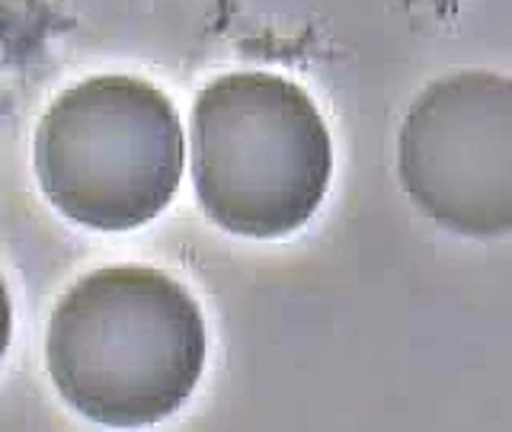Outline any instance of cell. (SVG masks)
<instances>
[{
	"label": "cell",
	"instance_id": "1",
	"mask_svg": "<svg viewBox=\"0 0 512 432\" xmlns=\"http://www.w3.org/2000/svg\"><path fill=\"white\" fill-rule=\"evenodd\" d=\"M205 317L192 292L154 266H103L52 311L45 365L80 416L135 429L167 420L205 368Z\"/></svg>",
	"mask_w": 512,
	"mask_h": 432
},
{
	"label": "cell",
	"instance_id": "2",
	"mask_svg": "<svg viewBox=\"0 0 512 432\" xmlns=\"http://www.w3.org/2000/svg\"><path fill=\"white\" fill-rule=\"evenodd\" d=\"M192 186L202 212L237 237L301 231L327 196L333 144L295 80L240 71L199 90L189 119Z\"/></svg>",
	"mask_w": 512,
	"mask_h": 432
},
{
	"label": "cell",
	"instance_id": "3",
	"mask_svg": "<svg viewBox=\"0 0 512 432\" xmlns=\"http://www.w3.org/2000/svg\"><path fill=\"white\" fill-rule=\"evenodd\" d=\"M32 164L42 196L90 231H135L170 205L186 138L170 96L141 77L103 74L42 112Z\"/></svg>",
	"mask_w": 512,
	"mask_h": 432
},
{
	"label": "cell",
	"instance_id": "4",
	"mask_svg": "<svg viewBox=\"0 0 512 432\" xmlns=\"http://www.w3.org/2000/svg\"><path fill=\"white\" fill-rule=\"evenodd\" d=\"M397 173L445 231L512 234V80L493 71L432 80L400 125Z\"/></svg>",
	"mask_w": 512,
	"mask_h": 432
},
{
	"label": "cell",
	"instance_id": "5",
	"mask_svg": "<svg viewBox=\"0 0 512 432\" xmlns=\"http://www.w3.org/2000/svg\"><path fill=\"white\" fill-rule=\"evenodd\" d=\"M10 333H13V304H10L7 282H4V276H0V362H4V356H7Z\"/></svg>",
	"mask_w": 512,
	"mask_h": 432
}]
</instances>
